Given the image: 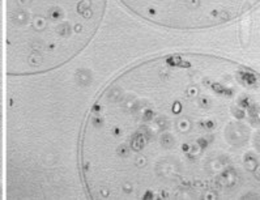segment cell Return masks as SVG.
Here are the masks:
<instances>
[{
    "label": "cell",
    "instance_id": "obj_1",
    "mask_svg": "<svg viewBox=\"0 0 260 200\" xmlns=\"http://www.w3.org/2000/svg\"><path fill=\"white\" fill-rule=\"evenodd\" d=\"M259 75L217 55L173 53L127 68L84 122L93 199H259Z\"/></svg>",
    "mask_w": 260,
    "mask_h": 200
},
{
    "label": "cell",
    "instance_id": "obj_2",
    "mask_svg": "<svg viewBox=\"0 0 260 200\" xmlns=\"http://www.w3.org/2000/svg\"><path fill=\"white\" fill-rule=\"evenodd\" d=\"M106 0H7V74H47L79 55L97 33Z\"/></svg>",
    "mask_w": 260,
    "mask_h": 200
},
{
    "label": "cell",
    "instance_id": "obj_3",
    "mask_svg": "<svg viewBox=\"0 0 260 200\" xmlns=\"http://www.w3.org/2000/svg\"><path fill=\"white\" fill-rule=\"evenodd\" d=\"M259 0H120L131 12L158 26L203 30L229 24Z\"/></svg>",
    "mask_w": 260,
    "mask_h": 200
},
{
    "label": "cell",
    "instance_id": "obj_4",
    "mask_svg": "<svg viewBox=\"0 0 260 200\" xmlns=\"http://www.w3.org/2000/svg\"><path fill=\"white\" fill-rule=\"evenodd\" d=\"M0 197H2V186H0Z\"/></svg>",
    "mask_w": 260,
    "mask_h": 200
}]
</instances>
